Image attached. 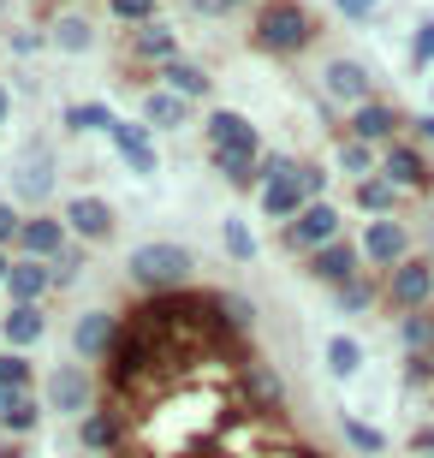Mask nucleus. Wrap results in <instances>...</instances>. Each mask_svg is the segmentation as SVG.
<instances>
[{
	"label": "nucleus",
	"mask_w": 434,
	"mask_h": 458,
	"mask_svg": "<svg viewBox=\"0 0 434 458\" xmlns=\"http://www.w3.org/2000/svg\"><path fill=\"white\" fill-rule=\"evenodd\" d=\"M48 298H54V268L48 262H30V256H13L6 304H48Z\"/></svg>",
	"instance_id": "obj_25"
},
{
	"label": "nucleus",
	"mask_w": 434,
	"mask_h": 458,
	"mask_svg": "<svg viewBox=\"0 0 434 458\" xmlns=\"http://www.w3.org/2000/svg\"><path fill=\"white\" fill-rule=\"evenodd\" d=\"M60 125H66L72 137H114L119 114H114L107 102H72L66 114H60Z\"/></svg>",
	"instance_id": "obj_31"
},
{
	"label": "nucleus",
	"mask_w": 434,
	"mask_h": 458,
	"mask_svg": "<svg viewBox=\"0 0 434 458\" xmlns=\"http://www.w3.org/2000/svg\"><path fill=\"white\" fill-rule=\"evenodd\" d=\"M0 352H6V345H0Z\"/></svg>",
	"instance_id": "obj_55"
},
{
	"label": "nucleus",
	"mask_w": 434,
	"mask_h": 458,
	"mask_svg": "<svg viewBox=\"0 0 434 458\" xmlns=\"http://www.w3.org/2000/svg\"><path fill=\"white\" fill-rule=\"evenodd\" d=\"M411 131V114H404L393 96H369L363 107H351L345 119H339V137H357V143H375V149H387L393 137Z\"/></svg>",
	"instance_id": "obj_8"
},
{
	"label": "nucleus",
	"mask_w": 434,
	"mask_h": 458,
	"mask_svg": "<svg viewBox=\"0 0 434 458\" xmlns=\"http://www.w3.org/2000/svg\"><path fill=\"white\" fill-rule=\"evenodd\" d=\"M0 387L6 393H36V357L30 352H0Z\"/></svg>",
	"instance_id": "obj_37"
},
{
	"label": "nucleus",
	"mask_w": 434,
	"mask_h": 458,
	"mask_svg": "<svg viewBox=\"0 0 434 458\" xmlns=\"http://www.w3.org/2000/svg\"><path fill=\"white\" fill-rule=\"evenodd\" d=\"M381 179L399 185L404 197H434V155L404 131V137H393V143L381 149Z\"/></svg>",
	"instance_id": "obj_7"
},
{
	"label": "nucleus",
	"mask_w": 434,
	"mask_h": 458,
	"mask_svg": "<svg viewBox=\"0 0 434 458\" xmlns=\"http://www.w3.org/2000/svg\"><path fill=\"white\" fill-rule=\"evenodd\" d=\"M256 208H262V221L285 226L298 221V208H310L298 185V155L292 149H262V191H256Z\"/></svg>",
	"instance_id": "obj_3"
},
{
	"label": "nucleus",
	"mask_w": 434,
	"mask_h": 458,
	"mask_svg": "<svg viewBox=\"0 0 434 458\" xmlns=\"http://www.w3.org/2000/svg\"><path fill=\"white\" fill-rule=\"evenodd\" d=\"M334 310L339 316H369V310H381V274H357L351 286H339Z\"/></svg>",
	"instance_id": "obj_33"
},
{
	"label": "nucleus",
	"mask_w": 434,
	"mask_h": 458,
	"mask_svg": "<svg viewBox=\"0 0 434 458\" xmlns=\"http://www.w3.org/2000/svg\"><path fill=\"white\" fill-rule=\"evenodd\" d=\"M125 280H132L143 298L191 292V280H197V250L179 244V238H143V244L125 256Z\"/></svg>",
	"instance_id": "obj_1"
},
{
	"label": "nucleus",
	"mask_w": 434,
	"mask_h": 458,
	"mask_svg": "<svg viewBox=\"0 0 434 458\" xmlns=\"http://www.w3.org/2000/svg\"><path fill=\"white\" fill-rule=\"evenodd\" d=\"M411 137H417L422 149H434V107L429 114H411Z\"/></svg>",
	"instance_id": "obj_48"
},
{
	"label": "nucleus",
	"mask_w": 434,
	"mask_h": 458,
	"mask_svg": "<svg viewBox=\"0 0 434 458\" xmlns=\"http://www.w3.org/2000/svg\"><path fill=\"white\" fill-rule=\"evenodd\" d=\"M334 173H345L351 185L357 179H375L381 173V149L375 143H357V137H334Z\"/></svg>",
	"instance_id": "obj_29"
},
{
	"label": "nucleus",
	"mask_w": 434,
	"mask_h": 458,
	"mask_svg": "<svg viewBox=\"0 0 434 458\" xmlns=\"http://www.w3.org/2000/svg\"><path fill=\"white\" fill-rule=\"evenodd\" d=\"M18 226H24V208H18L13 197H0V250L18 244Z\"/></svg>",
	"instance_id": "obj_44"
},
{
	"label": "nucleus",
	"mask_w": 434,
	"mask_h": 458,
	"mask_svg": "<svg viewBox=\"0 0 434 458\" xmlns=\"http://www.w3.org/2000/svg\"><path fill=\"white\" fill-rule=\"evenodd\" d=\"M345 197H351V208H357L363 221H404V203H411L399 185H387L381 173H375V179H357Z\"/></svg>",
	"instance_id": "obj_23"
},
{
	"label": "nucleus",
	"mask_w": 434,
	"mask_h": 458,
	"mask_svg": "<svg viewBox=\"0 0 434 458\" xmlns=\"http://www.w3.org/2000/svg\"><path fill=\"white\" fill-rule=\"evenodd\" d=\"M125 54H132L137 66H167V60H179L184 54V42H179V30H173L167 18H149V24H137V30H125Z\"/></svg>",
	"instance_id": "obj_20"
},
{
	"label": "nucleus",
	"mask_w": 434,
	"mask_h": 458,
	"mask_svg": "<svg viewBox=\"0 0 434 458\" xmlns=\"http://www.w3.org/2000/svg\"><path fill=\"white\" fill-rule=\"evenodd\" d=\"M357 250H363L369 274H393L404 256H417V233H411V221H363Z\"/></svg>",
	"instance_id": "obj_11"
},
{
	"label": "nucleus",
	"mask_w": 434,
	"mask_h": 458,
	"mask_svg": "<svg viewBox=\"0 0 434 458\" xmlns=\"http://www.w3.org/2000/svg\"><path fill=\"white\" fill-rule=\"evenodd\" d=\"M334 13L345 18V24H369V18L381 13V0H334Z\"/></svg>",
	"instance_id": "obj_45"
},
{
	"label": "nucleus",
	"mask_w": 434,
	"mask_h": 458,
	"mask_svg": "<svg viewBox=\"0 0 434 458\" xmlns=\"http://www.w3.org/2000/svg\"><path fill=\"white\" fill-rule=\"evenodd\" d=\"M417 458H434V453H417Z\"/></svg>",
	"instance_id": "obj_54"
},
{
	"label": "nucleus",
	"mask_w": 434,
	"mask_h": 458,
	"mask_svg": "<svg viewBox=\"0 0 434 458\" xmlns=\"http://www.w3.org/2000/svg\"><path fill=\"white\" fill-rule=\"evenodd\" d=\"M208 298H215V316H220V327H226V334H233V340H251L256 334V304L251 298H244V292H208Z\"/></svg>",
	"instance_id": "obj_32"
},
{
	"label": "nucleus",
	"mask_w": 434,
	"mask_h": 458,
	"mask_svg": "<svg viewBox=\"0 0 434 458\" xmlns=\"http://www.w3.org/2000/svg\"><path fill=\"white\" fill-rule=\"evenodd\" d=\"M393 340L399 352H434V310H417V316H393Z\"/></svg>",
	"instance_id": "obj_35"
},
{
	"label": "nucleus",
	"mask_w": 434,
	"mask_h": 458,
	"mask_svg": "<svg viewBox=\"0 0 434 458\" xmlns=\"http://www.w3.org/2000/svg\"><path fill=\"white\" fill-rule=\"evenodd\" d=\"M13 102H18V96H13V84H0V125L13 119Z\"/></svg>",
	"instance_id": "obj_49"
},
{
	"label": "nucleus",
	"mask_w": 434,
	"mask_h": 458,
	"mask_svg": "<svg viewBox=\"0 0 434 458\" xmlns=\"http://www.w3.org/2000/svg\"><path fill=\"white\" fill-rule=\"evenodd\" d=\"M321 18L303 0H262L251 13V48L274 54V60H298L303 48H316Z\"/></svg>",
	"instance_id": "obj_2"
},
{
	"label": "nucleus",
	"mask_w": 434,
	"mask_h": 458,
	"mask_svg": "<svg viewBox=\"0 0 434 458\" xmlns=\"http://www.w3.org/2000/svg\"><path fill=\"white\" fill-rule=\"evenodd\" d=\"M60 185V161H54L48 143H24V155L13 161V203H30V215L54 197Z\"/></svg>",
	"instance_id": "obj_13"
},
{
	"label": "nucleus",
	"mask_w": 434,
	"mask_h": 458,
	"mask_svg": "<svg viewBox=\"0 0 434 458\" xmlns=\"http://www.w3.org/2000/svg\"><path fill=\"white\" fill-rule=\"evenodd\" d=\"M137 119H143V125L161 137V131H184V125L197 119V107L184 102V96H173V89L149 84V89H143V114H137Z\"/></svg>",
	"instance_id": "obj_24"
},
{
	"label": "nucleus",
	"mask_w": 434,
	"mask_h": 458,
	"mask_svg": "<svg viewBox=\"0 0 434 458\" xmlns=\"http://www.w3.org/2000/svg\"><path fill=\"white\" fill-rule=\"evenodd\" d=\"M119 334H125V316H119V310H78V316H72V357L96 369V363L114 357Z\"/></svg>",
	"instance_id": "obj_12"
},
{
	"label": "nucleus",
	"mask_w": 434,
	"mask_h": 458,
	"mask_svg": "<svg viewBox=\"0 0 434 458\" xmlns=\"http://www.w3.org/2000/svg\"><path fill=\"white\" fill-rule=\"evenodd\" d=\"M208 167H215L233 191H244V197L262 191V161H251V155H208Z\"/></svg>",
	"instance_id": "obj_34"
},
{
	"label": "nucleus",
	"mask_w": 434,
	"mask_h": 458,
	"mask_svg": "<svg viewBox=\"0 0 434 458\" xmlns=\"http://www.w3.org/2000/svg\"><path fill=\"white\" fill-rule=\"evenodd\" d=\"M321 363H328V375H334V381H357V375H363V363H369V352H363V340H357V334H328Z\"/></svg>",
	"instance_id": "obj_28"
},
{
	"label": "nucleus",
	"mask_w": 434,
	"mask_h": 458,
	"mask_svg": "<svg viewBox=\"0 0 434 458\" xmlns=\"http://www.w3.org/2000/svg\"><path fill=\"white\" fill-rule=\"evenodd\" d=\"M155 84H161V89H173V96H184L191 107L215 96V78H208V66H197L191 54H179V60H167V66L155 72Z\"/></svg>",
	"instance_id": "obj_26"
},
{
	"label": "nucleus",
	"mask_w": 434,
	"mask_h": 458,
	"mask_svg": "<svg viewBox=\"0 0 434 458\" xmlns=\"http://www.w3.org/2000/svg\"><path fill=\"white\" fill-rule=\"evenodd\" d=\"M60 221H66V233L78 238V244H114V233H119V208L101 197V191H72L66 203H60Z\"/></svg>",
	"instance_id": "obj_9"
},
{
	"label": "nucleus",
	"mask_w": 434,
	"mask_h": 458,
	"mask_svg": "<svg viewBox=\"0 0 434 458\" xmlns=\"http://www.w3.org/2000/svg\"><path fill=\"white\" fill-rule=\"evenodd\" d=\"M303 274L316 280V286H328V292H339V286H351L357 274H369L363 268V250H357V238H334V244H321L316 256H303Z\"/></svg>",
	"instance_id": "obj_14"
},
{
	"label": "nucleus",
	"mask_w": 434,
	"mask_h": 458,
	"mask_svg": "<svg viewBox=\"0 0 434 458\" xmlns=\"http://www.w3.org/2000/svg\"><path fill=\"white\" fill-rule=\"evenodd\" d=\"M321 96L351 114V107H363L369 96H381V89H375V78H369L363 60H351V54H334V60L321 66Z\"/></svg>",
	"instance_id": "obj_15"
},
{
	"label": "nucleus",
	"mask_w": 434,
	"mask_h": 458,
	"mask_svg": "<svg viewBox=\"0 0 434 458\" xmlns=\"http://www.w3.org/2000/svg\"><path fill=\"white\" fill-rule=\"evenodd\" d=\"M66 6H78V13H84V6H89V0H66Z\"/></svg>",
	"instance_id": "obj_52"
},
{
	"label": "nucleus",
	"mask_w": 434,
	"mask_h": 458,
	"mask_svg": "<svg viewBox=\"0 0 434 458\" xmlns=\"http://www.w3.org/2000/svg\"><path fill=\"white\" fill-rule=\"evenodd\" d=\"M48 268H54V292H72L78 280H84V268H89V244H66Z\"/></svg>",
	"instance_id": "obj_38"
},
{
	"label": "nucleus",
	"mask_w": 434,
	"mask_h": 458,
	"mask_svg": "<svg viewBox=\"0 0 434 458\" xmlns=\"http://www.w3.org/2000/svg\"><path fill=\"white\" fill-rule=\"evenodd\" d=\"M48 423V405L36 393H6L0 387V441H36Z\"/></svg>",
	"instance_id": "obj_22"
},
{
	"label": "nucleus",
	"mask_w": 434,
	"mask_h": 458,
	"mask_svg": "<svg viewBox=\"0 0 434 458\" xmlns=\"http://www.w3.org/2000/svg\"><path fill=\"white\" fill-rule=\"evenodd\" d=\"M6 48H13L18 60H30V54L48 48V30H13V42H6Z\"/></svg>",
	"instance_id": "obj_46"
},
{
	"label": "nucleus",
	"mask_w": 434,
	"mask_h": 458,
	"mask_svg": "<svg viewBox=\"0 0 434 458\" xmlns=\"http://www.w3.org/2000/svg\"><path fill=\"white\" fill-rule=\"evenodd\" d=\"M238 399H244V411L251 417H280L285 411V381L274 363H256V357H244L238 363Z\"/></svg>",
	"instance_id": "obj_17"
},
{
	"label": "nucleus",
	"mask_w": 434,
	"mask_h": 458,
	"mask_svg": "<svg viewBox=\"0 0 434 458\" xmlns=\"http://www.w3.org/2000/svg\"><path fill=\"white\" fill-rule=\"evenodd\" d=\"M202 143H208V155H251V161H262V131H256L251 114H238V107H208L202 114Z\"/></svg>",
	"instance_id": "obj_10"
},
{
	"label": "nucleus",
	"mask_w": 434,
	"mask_h": 458,
	"mask_svg": "<svg viewBox=\"0 0 434 458\" xmlns=\"http://www.w3.org/2000/svg\"><path fill=\"white\" fill-rule=\"evenodd\" d=\"M298 185H303V197H310V203H321V197L334 191V167H328V161H316V155H298Z\"/></svg>",
	"instance_id": "obj_40"
},
{
	"label": "nucleus",
	"mask_w": 434,
	"mask_h": 458,
	"mask_svg": "<svg viewBox=\"0 0 434 458\" xmlns=\"http://www.w3.org/2000/svg\"><path fill=\"white\" fill-rule=\"evenodd\" d=\"M6 274H13V250H0V292H6Z\"/></svg>",
	"instance_id": "obj_51"
},
{
	"label": "nucleus",
	"mask_w": 434,
	"mask_h": 458,
	"mask_svg": "<svg viewBox=\"0 0 434 458\" xmlns=\"http://www.w3.org/2000/svg\"><path fill=\"white\" fill-rule=\"evenodd\" d=\"M107 143H114L119 167L132 173V179H155V173H161V149H155V131L143 125V119H119Z\"/></svg>",
	"instance_id": "obj_18"
},
{
	"label": "nucleus",
	"mask_w": 434,
	"mask_h": 458,
	"mask_svg": "<svg viewBox=\"0 0 434 458\" xmlns=\"http://www.w3.org/2000/svg\"><path fill=\"white\" fill-rule=\"evenodd\" d=\"M101 6H107V18H119L125 30H137V24L161 18V0H101Z\"/></svg>",
	"instance_id": "obj_41"
},
{
	"label": "nucleus",
	"mask_w": 434,
	"mask_h": 458,
	"mask_svg": "<svg viewBox=\"0 0 434 458\" xmlns=\"http://www.w3.org/2000/svg\"><path fill=\"white\" fill-rule=\"evenodd\" d=\"M334 238H345V208H339L334 197H321V203L298 208V221L280 226V250L303 262V256H316L321 244H334Z\"/></svg>",
	"instance_id": "obj_6"
},
{
	"label": "nucleus",
	"mask_w": 434,
	"mask_h": 458,
	"mask_svg": "<svg viewBox=\"0 0 434 458\" xmlns=\"http://www.w3.org/2000/svg\"><path fill=\"white\" fill-rule=\"evenodd\" d=\"M0 458H24V441H0Z\"/></svg>",
	"instance_id": "obj_50"
},
{
	"label": "nucleus",
	"mask_w": 434,
	"mask_h": 458,
	"mask_svg": "<svg viewBox=\"0 0 434 458\" xmlns=\"http://www.w3.org/2000/svg\"><path fill=\"white\" fill-rule=\"evenodd\" d=\"M381 310H387V316H417V310H434V256L429 250L404 256L393 274H381Z\"/></svg>",
	"instance_id": "obj_4"
},
{
	"label": "nucleus",
	"mask_w": 434,
	"mask_h": 458,
	"mask_svg": "<svg viewBox=\"0 0 434 458\" xmlns=\"http://www.w3.org/2000/svg\"><path fill=\"white\" fill-rule=\"evenodd\" d=\"M399 381H404V393L434 399V352H411V357L399 363Z\"/></svg>",
	"instance_id": "obj_39"
},
{
	"label": "nucleus",
	"mask_w": 434,
	"mask_h": 458,
	"mask_svg": "<svg viewBox=\"0 0 434 458\" xmlns=\"http://www.w3.org/2000/svg\"><path fill=\"white\" fill-rule=\"evenodd\" d=\"M339 441H345L357 458H381L387 446H393V435H387V428H375L369 417H357V411H339Z\"/></svg>",
	"instance_id": "obj_30"
},
{
	"label": "nucleus",
	"mask_w": 434,
	"mask_h": 458,
	"mask_svg": "<svg viewBox=\"0 0 434 458\" xmlns=\"http://www.w3.org/2000/svg\"><path fill=\"white\" fill-rule=\"evenodd\" d=\"M42 405H48V417H66V423H78L84 411H96V369L89 363H54L48 375H42Z\"/></svg>",
	"instance_id": "obj_5"
},
{
	"label": "nucleus",
	"mask_w": 434,
	"mask_h": 458,
	"mask_svg": "<svg viewBox=\"0 0 434 458\" xmlns=\"http://www.w3.org/2000/svg\"><path fill=\"white\" fill-rule=\"evenodd\" d=\"M429 107H434V84H429Z\"/></svg>",
	"instance_id": "obj_53"
},
{
	"label": "nucleus",
	"mask_w": 434,
	"mask_h": 458,
	"mask_svg": "<svg viewBox=\"0 0 434 458\" xmlns=\"http://www.w3.org/2000/svg\"><path fill=\"white\" fill-rule=\"evenodd\" d=\"M404 446H411V458H417V453H434V417L411 428V435H404Z\"/></svg>",
	"instance_id": "obj_47"
},
{
	"label": "nucleus",
	"mask_w": 434,
	"mask_h": 458,
	"mask_svg": "<svg viewBox=\"0 0 434 458\" xmlns=\"http://www.w3.org/2000/svg\"><path fill=\"white\" fill-rule=\"evenodd\" d=\"M48 340V304H6L0 310V345L6 352H30Z\"/></svg>",
	"instance_id": "obj_21"
},
{
	"label": "nucleus",
	"mask_w": 434,
	"mask_h": 458,
	"mask_svg": "<svg viewBox=\"0 0 434 458\" xmlns=\"http://www.w3.org/2000/svg\"><path fill=\"white\" fill-rule=\"evenodd\" d=\"M66 244H78V238L66 233L60 208H36V215H24V226H18L13 256H30V262H54V256L66 250Z\"/></svg>",
	"instance_id": "obj_16"
},
{
	"label": "nucleus",
	"mask_w": 434,
	"mask_h": 458,
	"mask_svg": "<svg viewBox=\"0 0 434 458\" xmlns=\"http://www.w3.org/2000/svg\"><path fill=\"white\" fill-rule=\"evenodd\" d=\"M48 48H60V54H89V48H96V24H89L78 6L54 13L48 18Z\"/></svg>",
	"instance_id": "obj_27"
},
{
	"label": "nucleus",
	"mask_w": 434,
	"mask_h": 458,
	"mask_svg": "<svg viewBox=\"0 0 434 458\" xmlns=\"http://www.w3.org/2000/svg\"><path fill=\"white\" fill-rule=\"evenodd\" d=\"M197 18H233V13H244V6H262V0H184Z\"/></svg>",
	"instance_id": "obj_43"
},
{
	"label": "nucleus",
	"mask_w": 434,
	"mask_h": 458,
	"mask_svg": "<svg viewBox=\"0 0 434 458\" xmlns=\"http://www.w3.org/2000/svg\"><path fill=\"white\" fill-rule=\"evenodd\" d=\"M72 435H78V446L84 453H119L125 446V411H119V399H101L96 411H84L78 423H72Z\"/></svg>",
	"instance_id": "obj_19"
},
{
	"label": "nucleus",
	"mask_w": 434,
	"mask_h": 458,
	"mask_svg": "<svg viewBox=\"0 0 434 458\" xmlns=\"http://www.w3.org/2000/svg\"><path fill=\"white\" fill-rule=\"evenodd\" d=\"M411 72H434V18L411 30Z\"/></svg>",
	"instance_id": "obj_42"
},
{
	"label": "nucleus",
	"mask_w": 434,
	"mask_h": 458,
	"mask_svg": "<svg viewBox=\"0 0 434 458\" xmlns=\"http://www.w3.org/2000/svg\"><path fill=\"white\" fill-rule=\"evenodd\" d=\"M429 405H434V399H429Z\"/></svg>",
	"instance_id": "obj_56"
},
{
	"label": "nucleus",
	"mask_w": 434,
	"mask_h": 458,
	"mask_svg": "<svg viewBox=\"0 0 434 458\" xmlns=\"http://www.w3.org/2000/svg\"><path fill=\"white\" fill-rule=\"evenodd\" d=\"M220 250L233 256V262H244V268L262 256V244H256V233H251V221H244V215H226V221H220Z\"/></svg>",
	"instance_id": "obj_36"
}]
</instances>
